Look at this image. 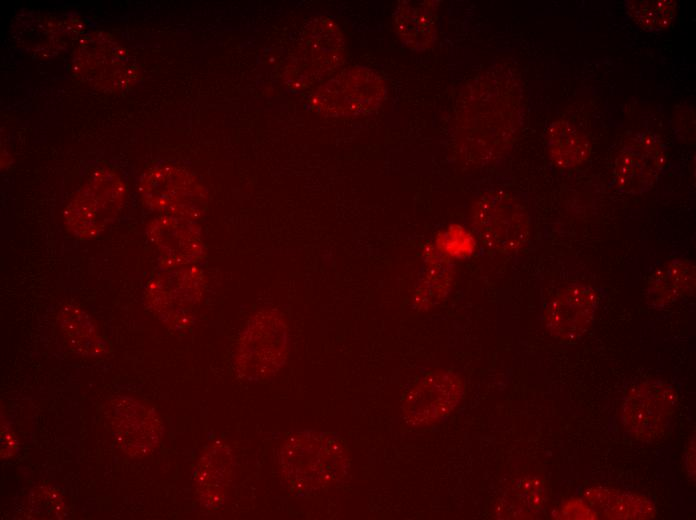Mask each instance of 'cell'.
<instances>
[{
  "label": "cell",
  "mask_w": 696,
  "mask_h": 520,
  "mask_svg": "<svg viewBox=\"0 0 696 520\" xmlns=\"http://www.w3.org/2000/svg\"><path fill=\"white\" fill-rule=\"evenodd\" d=\"M125 197L126 187L115 172L96 170L66 206V229L78 239L97 237L117 217Z\"/></svg>",
  "instance_id": "cell-1"
},
{
  "label": "cell",
  "mask_w": 696,
  "mask_h": 520,
  "mask_svg": "<svg viewBox=\"0 0 696 520\" xmlns=\"http://www.w3.org/2000/svg\"><path fill=\"white\" fill-rule=\"evenodd\" d=\"M288 329L276 310L256 313L245 328L236 350V366L251 380L275 374L288 355Z\"/></svg>",
  "instance_id": "cell-2"
},
{
  "label": "cell",
  "mask_w": 696,
  "mask_h": 520,
  "mask_svg": "<svg viewBox=\"0 0 696 520\" xmlns=\"http://www.w3.org/2000/svg\"><path fill=\"white\" fill-rule=\"evenodd\" d=\"M386 96L383 78L364 67H350L336 74L312 95L313 107L331 117H354L377 109Z\"/></svg>",
  "instance_id": "cell-3"
},
{
  "label": "cell",
  "mask_w": 696,
  "mask_h": 520,
  "mask_svg": "<svg viewBox=\"0 0 696 520\" xmlns=\"http://www.w3.org/2000/svg\"><path fill=\"white\" fill-rule=\"evenodd\" d=\"M139 192L149 208L192 221L204 212L207 204L206 192L193 175L172 165L147 172L139 184Z\"/></svg>",
  "instance_id": "cell-4"
},
{
  "label": "cell",
  "mask_w": 696,
  "mask_h": 520,
  "mask_svg": "<svg viewBox=\"0 0 696 520\" xmlns=\"http://www.w3.org/2000/svg\"><path fill=\"white\" fill-rule=\"evenodd\" d=\"M472 223L486 245L502 252L519 249L528 238L525 210L506 195L483 196L473 207Z\"/></svg>",
  "instance_id": "cell-5"
},
{
  "label": "cell",
  "mask_w": 696,
  "mask_h": 520,
  "mask_svg": "<svg viewBox=\"0 0 696 520\" xmlns=\"http://www.w3.org/2000/svg\"><path fill=\"white\" fill-rule=\"evenodd\" d=\"M676 403L677 394L667 384L656 380L639 383L623 402V426L637 439H657L666 430Z\"/></svg>",
  "instance_id": "cell-6"
},
{
  "label": "cell",
  "mask_w": 696,
  "mask_h": 520,
  "mask_svg": "<svg viewBox=\"0 0 696 520\" xmlns=\"http://www.w3.org/2000/svg\"><path fill=\"white\" fill-rule=\"evenodd\" d=\"M464 394L460 377L434 371L411 387L402 401L403 418L411 426H427L447 417Z\"/></svg>",
  "instance_id": "cell-7"
},
{
  "label": "cell",
  "mask_w": 696,
  "mask_h": 520,
  "mask_svg": "<svg viewBox=\"0 0 696 520\" xmlns=\"http://www.w3.org/2000/svg\"><path fill=\"white\" fill-rule=\"evenodd\" d=\"M105 413L117 445L126 454L141 457L158 445L163 429L153 409L132 398L118 397Z\"/></svg>",
  "instance_id": "cell-8"
},
{
  "label": "cell",
  "mask_w": 696,
  "mask_h": 520,
  "mask_svg": "<svg viewBox=\"0 0 696 520\" xmlns=\"http://www.w3.org/2000/svg\"><path fill=\"white\" fill-rule=\"evenodd\" d=\"M597 289L572 284L560 290L545 312V325L550 334L564 342L580 338L592 325L599 305Z\"/></svg>",
  "instance_id": "cell-9"
},
{
  "label": "cell",
  "mask_w": 696,
  "mask_h": 520,
  "mask_svg": "<svg viewBox=\"0 0 696 520\" xmlns=\"http://www.w3.org/2000/svg\"><path fill=\"white\" fill-rule=\"evenodd\" d=\"M299 70L305 84L314 83L333 72L344 59L342 34L331 19L318 17L311 21L302 36Z\"/></svg>",
  "instance_id": "cell-10"
},
{
  "label": "cell",
  "mask_w": 696,
  "mask_h": 520,
  "mask_svg": "<svg viewBox=\"0 0 696 520\" xmlns=\"http://www.w3.org/2000/svg\"><path fill=\"white\" fill-rule=\"evenodd\" d=\"M147 234L164 267L190 265L205 254L200 227L192 220L162 215L149 224Z\"/></svg>",
  "instance_id": "cell-11"
},
{
  "label": "cell",
  "mask_w": 696,
  "mask_h": 520,
  "mask_svg": "<svg viewBox=\"0 0 696 520\" xmlns=\"http://www.w3.org/2000/svg\"><path fill=\"white\" fill-rule=\"evenodd\" d=\"M164 268L148 285V301L158 312H183L200 298L203 274L192 264Z\"/></svg>",
  "instance_id": "cell-12"
},
{
  "label": "cell",
  "mask_w": 696,
  "mask_h": 520,
  "mask_svg": "<svg viewBox=\"0 0 696 520\" xmlns=\"http://www.w3.org/2000/svg\"><path fill=\"white\" fill-rule=\"evenodd\" d=\"M661 169V153L654 145L638 142L622 149L615 163V181L622 191L648 190Z\"/></svg>",
  "instance_id": "cell-13"
},
{
  "label": "cell",
  "mask_w": 696,
  "mask_h": 520,
  "mask_svg": "<svg viewBox=\"0 0 696 520\" xmlns=\"http://www.w3.org/2000/svg\"><path fill=\"white\" fill-rule=\"evenodd\" d=\"M433 1H402L393 14V24L400 40L414 50L433 45L437 31L436 4Z\"/></svg>",
  "instance_id": "cell-14"
},
{
  "label": "cell",
  "mask_w": 696,
  "mask_h": 520,
  "mask_svg": "<svg viewBox=\"0 0 696 520\" xmlns=\"http://www.w3.org/2000/svg\"><path fill=\"white\" fill-rule=\"evenodd\" d=\"M586 501L606 519L644 520L656 514L654 504L644 495L607 487L584 491Z\"/></svg>",
  "instance_id": "cell-15"
},
{
  "label": "cell",
  "mask_w": 696,
  "mask_h": 520,
  "mask_svg": "<svg viewBox=\"0 0 696 520\" xmlns=\"http://www.w3.org/2000/svg\"><path fill=\"white\" fill-rule=\"evenodd\" d=\"M58 324L69 347L82 356H98L109 351L106 339L100 336L94 319L82 307L66 304L62 307Z\"/></svg>",
  "instance_id": "cell-16"
},
{
  "label": "cell",
  "mask_w": 696,
  "mask_h": 520,
  "mask_svg": "<svg viewBox=\"0 0 696 520\" xmlns=\"http://www.w3.org/2000/svg\"><path fill=\"white\" fill-rule=\"evenodd\" d=\"M694 287V265L686 259H674L651 277L648 301L661 307L691 295Z\"/></svg>",
  "instance_id": "cell-17"
},
{
  "label": "cell",
  "mask_w": 696,
  "mask_h": 520,
  "mask_svg": "<svg viewBox=\"0 0 696 520\" xmlns=\"http://www.w3.org/2000/svg\"><path fill=\"white\" fill-rule=\"evenodd\" d=\"M548 151L557 167L573 168L588 158L590 146L587 138L573 126L557 121L549 132Z\"/></svg>",
  "instance_id": "cell-18"
},
{
  "label": "cell",
  "mask_w": 696,
  "mask_h": 520,
  "mask_svg": "<svg viewBox=\"0 0 696 520\" xmlns=\"http://www.w3.org/2000/svg\"><path fill=\"white\" fill-rule=\"evenodd\" d=\"M230 454L222 449H211L200 461L197 480L199 491L210 498V502H220L230 477Z\"/></svg>",
  "instance_id": "cell-19"
},
{
  "label": "cell",
  "mask_w": 696,
  "mask_h": 520,
  "mask_svg": "<svg viewBox=\"0 0 696 520\" xmlns=\"http://www.w3.org/2000/svg\"><path fill=\"white\" fill-rule=\"evenodd\" d=\"M672 1H641L630 7L635 21L649 29H660L669 25L675 14Z\"/></svg>",
  "instance_id": "cell-20"
},
{
  "label": "cell",
  "mask_w": 696,
  "mask_h": 520,
  "mask_svg": "<svg viewBox=\"0 0 696 520\" xmlns=\"http://www.w3.org/2000/svg\"><path fill=\"white\" fill-rule=\"evenodd\" d=\"M556 519L567 520H594L599 519V513L582 499L567 500L555 513Z\"/></svg>",
  "instance_id": "cell-21"
},
{
  "label": "cell",
  "mask_w": 696,
  "mask_h": 520,
  "mask_svg": "<svg viewBox=\"0 0 696 520\" xmlns=\"http://www.w3.org/2000/svg\"><path fill=\"white\" fill-rule=\"evenodd\" d=\"M1 446V453L4 458L13 455L17 447V441L13 430L9 428L7 424H3V422L1 428Z\"/></svg>",
  "instance_id": "cell-22"
}]
</instances>
